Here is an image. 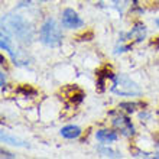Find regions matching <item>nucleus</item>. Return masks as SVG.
<instances>
[{
    "instance_id": "nucleus-7",
    "label": "nucleus",
    "mask_w": 159,
    "mask_h": 159,
    "mask_svg": "<svg viewBox=\"0 0 159 159\" xmlns=\"http://www.w3.org/2000/svg\"><path fill=\"white\" fill-rule=\"evenodd\" d=\"M80 134H81V127H78V126L70 125V126H64L61 129V136L65 139H77Z\"/></svg>"
},
{
    "instance_id": "nucleus-10",
    "label": "nucleus",
    "mask_w": 159,
    "mask_h": 159,
    "mask_svg": "<svg viewBox=\"0 0 159 159\" xmlns=\"http://www.w3.org/2000/svg\"><path fill=\"white\" fill-rule=\"evenodd\" d=\"M98 152L103 153V156H110V158H120L119 152H114L111 149H107V148H98Z\"/></svg>"
},
{
    "instance_id": "nucleus-11",
    "label": "nucleus",
    "mask_w": 159,
    "mask_h": 159,
    "mask_svg": "<svg viewBox=\"0 0 159 159\" xmlns=\"http://www.w3.org/2000/svg\"><path fill=\"white\" fill-rule=\"evenodd\" d=\"M119 107H127V109H125L127 113H133L134 110H136V109H134V107H136V104H132V103H121Z\"/></svg>"
},
{
    "instance_id": "nucleus-6",
    "label": "nucleus",
    "mask_w": 159,
    "mask_h": 159,
    "mask_svg": "<svg viewBox=\"0 0 159 159\" xmlns=\"http://www.w3.org/2000/svg\"><path fill=\"white\" fill-rule=\"evenodd\" d=\"M96 138L97 140L100 143H111L114 140H117V133L113 132V130H109V129H103V130H98L96 133Z\"/></svg>"
},
{
    "instance_id": "nucleus-5",
    "label": "nucleus",
    "mask_w": 159,
    "mask_h": 159,
    "mask_svg": "<svg viewBox=\"0 0 159 159\" xmlns=\"http://www.w3.org/2000/svg\"><path fill=\"white\" fill-rule=\"evenodd\" d=\"M113 126L117 130H120L121 134L125 136H133L134 134V126L132 125V121L126 116H117L113 119Z\"/></svg>"
},
{
    "instance_id": "nucleus-12",
    "label": "nucleus",
    "mask_w": 159,
    "mask_h": 159,
    "mask_svg": "<svg viewBox=\"0 0 159 159\" xmlns=\"http://www.w3.org/2000/svg\"><path fill=\"white\" fill-rule=\"evenodd\" d=\"M0 78H2V90H4V87H6V75H4V72H0Z\"/></svg>"
},
{
    "instance_id": "nucleus-3",
    "label": "nucleus",
    "mask_w": 159,
    "mask_h": 159,
    "mask_svg": "<svg viewBox=\"0 0 159 159\" xmlns=\"http://www.w3.org/2000/svg\"><path fill=\"white\" fill-rule=\"evenodd\" d=\"M111 91L117 96H126V97H134L140 96L142 90L139 88V85L134 81L129 78V77L123 75V74H117L113 75V85H111Z\"/></svg>"
},
{
    "instance_id": "nucleus-1",
    "label": "nucleus",
    "mask_w": 159,
    "mask_h": 159,
    "mask_svg": "<svg viewBox=\"0 0 159 159\" xmlns=\"http://www.w3.org/2000/svg\"><path fill=\"white\" fill-rule=\"evenodd\" d=\"M3 29L10 32L13 36H16L22 42H30L32 39V28L28 25L25 19H22L17 15H6L3 16Z\"/></svg>"
},
{
    "instance_id": "nucleus-2",
    "label": "nucleus",
    "mask_w": 159,
    "mask_h": 159,
    "mask_svg": "<svg viewBox=\"0 0 159 159\" xmlns=\"http://www.w3.org/2000/svg\"><path fill=\"white\" fill-rule=\"evenodd\" d=\"M39 38L46 46L55 48L62 43V30L55 19H46L39 30Z\"/></svg>"
},
{
    "instance_id": "nucleus-13",
    "label": "nucleus",
    "mask_w": 159,
    "mask_h": 159,
    "mask_svg": "<svg viewBox=\"0 0 159 159\" xmlns=\"http://www.w3.org/2000/svg\"><path fill=\"white\" fill-rule=\"evenodd\" d=\"M2 156H3V158H15V155L9 153V152H4V151H2Z\"/></svg>"
},
{
    "instance_id": "nucleus-14",
    "label": "nucleus",
    "mask_w": 159,
    "mask_h": 159,
    "mask_svg": "<svg viewBox=\"0 0 159 159\" xmlns=\"http://www.w3.org/2000/svg\"><path fill=\"white\" fill-rule=\"evenodd\" d=\"M155 25L159 26V19H155Z\"/></svg>"
},
{
    "instance_id": "nucleus-9",
    "label": "nucleus",
    "mask_w": 159,
    "mask_h": 159,
    "mask_svg": "<svg viewBox=\"0 0 159 159\" xmlns=\"http://www.w3.org/2000/svg\"><path fill=\"white\" fill-rule=\"evenodd\" d=\"M2 140L4 143H9V145H13V146H28V143L20 140L17 138H13V136H9V134L2 133Z\"/></svg>"
},
{
    "instance_id": "nucleus-4",
    "label": "nucleus",
    "mask_w": 159,
    "mask_h": 159,
    "mask_svg": "<svg viewBox=\"0 0 159 159\" xmlns=\"http://www.w3.org/2000/svg\"><path fill=\"white\" fill-rule=\"evenodd\" d=\"M61 22H62V26L67 28V29H77V28L84 26L83 19L72 9H65L64 10L62 15H61Z\"/></svg>"
},
{
    "instance_id": "nucleus-15",
    "label": "nucleus",
    "mask_w": 159,
    "mask_h": 159,
    "mask_svg": "<svg viewBox=\"0 0 159 159\" xmlns=\"http://www.w3.org/2000/svg\"><path fill=\"white\" fill-rule=\"evenodd\" d=\"M38 2H46V0H38Z\"/></svg>"
},
{
    "instance_id": "nucleus-8",
    "label": "nucleus",
    "mask_w": 159,
    "mask_h": 159,
    "mask_svg": "<svg viewBox=\"0 0 159 159\" xmlns=\"http://www.w3.org/2000/svg\"><path fill=\"white\" fill-rule=\"evenodd\" d=\"M145 36H146V28H145V25H140V23H138V25L127 34V38H133L136 42L143 41Z\"/></svg>"
}]
</instances>
